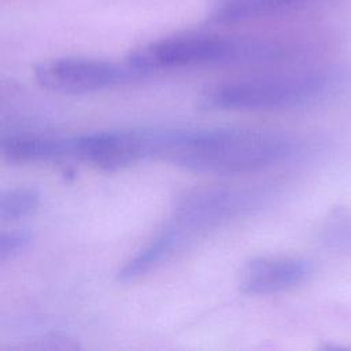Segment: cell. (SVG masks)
<instances>
[{"label":"cell","instance_id":"8","mask_svg":"<svg viewBox=\"0 0 351 351\" xmlns=\"http://www.w3.org/2000/svg\"><path fill=\"white\" fill-rule=\"evenodd\" d=\"M0 151L10 163H40L71 158V138L43 134H8L1 137Z\"/></svg>","mask_w":351,"mask_h":351},{"label":"cell","instance_id":"2","mask_svg":"<svg viewBox=\"0 0 351 351\" xmlns=\"http://www.w3.org/2000/svg\"><path fill=\"white\" fill-rule=\"evenodd\" d=\"M267 193L256 188H202L185 192L174 204L169 222L145 245L160 265L202 234L258 210Z\"/></svg>","mask_w":351,"mask_h":351},{"label":"cell","instance_id":"3","mask_svg":"<svg viewBox=\"0 0 351 351\" xmlns=\"http://www.w3.org/2000/svg\"><path fill=\"white\" fill-rule=\"evenodd\" d=\"M281 52L276 43L262 38L191 33L148 43L134 49L126 62L148 75L192 66L266 63L280 58Z\"/></svg>","mask_w":351,"mask_h":351},{"label":"cell","instance_id":"7","mask_svg":"<svg viewBox=\"0 0 351 351\" xmlns=\"http://www.w3.org/2000/svg\"><path fill=\"white\" fill-rule=\"evenodd\" d=\"M310 273V263L299 258L256 256L243 265L237 280L241 292L267 295L282 292L304 282Z\"/></svg>","mask_w":351,"mask_h":351},{"label":"cell","instance_id":"12","mask_svg":"<svg viewBox=\"0 0 351 351\" xmlns=\"http://www.w3.org/2000/svg\"><path fill=\"white\" fill-rule=\"evenodd\" d=\"M32 243V234L26 230H5L0 234V262L21 255Z\"/></svg>","mask_w":351,"mask_h":351},{"label":"cell","instance_id":"6","mask_svg":"<svg viewBox=\"0 0 351 351\" xmlns=\"http://www.w3.org/2000/svg\"><path fill=\"white\" fill-rule=\"evenodd\" d=\"M71 138V158L103 170L148 159L147 130L93 132Z\"/></svg>","mask_w":351,"mask_h":351},{"label":"cell","instance_id":"1","mask_svg":"<svg viewBox=\"0 0 351 351\" xmlns=\"http://www.w3.org/2000/svg\"><path fill=\"white\" fill-rule=\"evenodd\" d=\"M298 148L288 134L267 130H149V159L206 174L258 171L292 158Z\"/></svg>","mask_w":351,"mask_h":351},{"label":"cell","instance_id":"4","mask_svg":"<svg viewBox=\"0 0 351 351\" xmlns=\"http://www.w3.org/2000/svg\"><path fill=\"white\" fill-rule=\"evenodd\" d=\"M336 80L332 73L308 70L223 81L203 90L200 106L206 110L223 111L295 108L329 95Z\"/></svg>","mask_w":351,"mask_h":351},{"label":"cell","instance_id":"9","mask_svg":"<svg viewBox=\"0 0 351 351\" xmlns=\"http://www.w3.org/2000/svg\"><path fill=\"white\" fill-rule=\"evenodd\" d=\"M302 1L304 0H215L210 19L222 25L239 23L281 12Z\"/></svg>","mask_w":351,"mask_h":351},{"label":"cell","instance_id":"5","mask_svg":"<svg viewBox=\"0 0 351 351\" xmlns=\"http://www.w3.org/2000/svg\"><path fill=\"white\" fill-rule=\"evenodd\" d=\"M37 82L52 92L81 95L97 92L147 77L132 64L86 59L58 58L38 63L34 67Z\"/></svg>","mask_w":351,"mask_h":351},{"label":"cell","instance_id":"11","mask_svg":"<svg viewBox=\"0 0 351 351\" xmlns=\"http://www.w3.org/2000/svg\"><path fill=\"white\" fill-rule=\"evenodd\" d=\"M78 344L63 335L51 333L34 337L32 340H25L22 344H16L12 350L16 351H73L77 350Z\"/></svg>","mask_w":351,"mask_h":351},{"label":"cell","instance_id":"10","mask_svg":"<svg viewBox=\"0 0 351 351\" xmlns=\"http://www.w3.org/2000/svg\"><path fill=\"white\" fill-rule=\"evenodd\" d=\"M40 204V193L34 188L19 186L0 193V219L11 222L30 215Z\"/></svg>","mask_w":351,"mask_h":351}]
</instances>
